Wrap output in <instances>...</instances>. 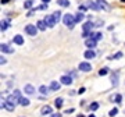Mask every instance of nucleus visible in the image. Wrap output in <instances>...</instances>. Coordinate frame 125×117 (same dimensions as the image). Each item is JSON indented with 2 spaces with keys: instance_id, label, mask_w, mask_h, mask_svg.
Instances as JSON below:
<instances>
[{
  "instance_id": "4",
  "label": "nucleus",
  "mask_w": 125,
  "mask_h": 117,
  "mask_svg": "<svg viewBox=\"0 0 125 117\" xmlns=\"http://www.w3.org/2000/svg\"><path fill=\"white\" fill-rule=\"evenodd\" d=\"M79 70H81V71L88 72V71H90V70H92V64H89L88 61H82V63L79 64Z\"/></svg>"
},
{
  "instance_id": "16",
  "label": "nucleus",
  "mask_w": 125,
  "mask_h": 117,
  "mask_svg": "<svg viewBox=\"0 0 125 117\" xmlns=\"http://www.w3.org/2000/svg\"><path fill=\"white\" fill-rule=\"evenodd\" d=\"M86 6H88L89 9H92V10H100L99 9V6H97V3H93V1H88Z\"/></svg>"
},
{
  "instance_id": "31",
  "label": "nucleus",
  "mask_w": 125,
  "mask_h": 117,
  "mask_svg": "<svg viewBox=\"0 0 125 117\" xmlns=\"http://www.w3.org/2000/svg\"><path fill=\"white\" fill-rule=\"evenodd\" d=\"M121 57H122V53H121V52H118V53H115L114 56H111L110 58H121Z\"/></svg>"
},
{
  "instance_id": "8",
  "label": "nucleus",
  "mask_w": 125,
  "mask_h": 117,
  "mask_svg": "<svg viewBox=\"0 0 125 117\" xmlns=\"http://www.w3.org/2000/svg\"><path fill=\"white\" fill-rule=\"evenodd\" d=\"M83 56H85V58L90 60V58H94V57H96V53H94L93 49H88L85 53H83Z\"/></svg>"
},
{
  "instance_id": "43",
  "label": "nucleus",
  "mask_w": 125,
  "mask_h": 117,
  "mask_svg": "<svg viewBox=\"0 0 125 117\" xmlns=\"http://www.w3.org/2000/svg\"><path fill=\"white\" fill-rule=\"evenodd\" d=\"M121 1H122V3H125V0H121Z\"/></svg>"
},
{
  "instance_id": "12",
  "label": "nucleus",
  "mask_w": 125,
  "mask_h": 117,
  "mask_svg": "<svg viewBox=\"0 0 125 117\" xmlns=\"http://www.w3.org/2000/svg\"><path fill=\"white\" fill-rule=\"evenodd\" d=\"M96 3H97L99 9H103V10H108V9H110V7H108V4L104 1V0H97Z\"/></svg>"
},
{
  "instance_id": "37",
  "label": "nucleus",
  "mask_w": 125,
  "mask_h": 117,
  "mask_svg": "<svg viewBox=\"0 0 125 117\" xmlns=\"http://www.w3.org/2000/svg\"><path fill=\"white\" fill-rule=\"evenodd\" d=\"M65 113H68V114H70V113H74V109H67Z\"/></svg>"
},
{
  "instance_id": "24",
  "label": "nucleus",
  "mask_w": 125,
  "mask_h": 117,
  "mask_svg": "<svg viewBox=\"0 0 125 117\" xmlns=\"http://www.w3.org/2000/svg\"><path fill=\"white\" fill-rule=\"evenodd\" d=\"M7 28H9V23H7V21H1V25H0V29H1V32L6 31Z\"/></svg>"
},
{
  "instance_id": "32",
  "label": "nucleus",
  "mask_w": 125,
  "mask_h": 117,
  "mask_svg": "<svg viewBox=\"0 0 125 117\" xmlns=\"http://www.w3.org/2000/svg\"><path fill=\"white\" fill-rule=\"evenodd\" d=\"M14 96H15V98H18V99H20V98H21V94H20V91H14Z\"/></svg>"
},
{
  "instance_id": "10",
  "label": "nucleus",
  "mask_w": 125,
  "mask_h": 117,
  "mask_svg": "<svg viewBox=\"0 0 125 117\" xmlns=\"http://www.w3.org/2000/svg\"><path fill=\"white\" fill-rule=\"evenodd\" d=\"M83 32H92V28H93V23L92 21H88V23L83 24Z\"/></svg>"
},
{
  "instance_id": "30",
  "label": "nucleus",
  "mask_w": 125,
  "mask_h": 117,
  "mask_svg": "<svg viewBox=\"0 0 125 117\" xmlns=\"http://www.w3.org/2000/svg\"><path fill=\"white\" fill-rule=\"evenodd\" d=\"M107 72H108V70H107V68H106V67H104V68H102V70L99 71V75H106Z\"/></svg>"
},
{
  "instance_id": "2",
  "label": "nucleus",
  "mask_w": 125,
  "mask_h": 117,
  "mask_svg": "<svg viewBox=\"0 0 125 117\" xmlns=\"http://www.w3.org/2000/svg\"><path fill=\"white\" fill-rule=\"evenodd\" d=\"M25 32H27L28 35L35 36L36 32H38V27H36V25H32V24H28L27 27H25Z\"/></svg>"
},
{
  "instance_id": "3",
  "label": "nucleus",
  "mask_w": 125,
  "mask_h": 117,
  "mask_svg": "<svg viewBox=\"0 0 125 117\" xmlns=\"http://www.w3.org/2000/svg\"><path fill=\"white\" fill-rule=\"evenodd\" d=\"M45 21H46V24H47V27H49V28H53L54 25L57 24L53 15H46V17H45Z\"/></svg>"
},
{
  "instance_id": "40",
  "label": "nucleus",
  "mask_w": 125,
  "mask_h": 117,
  "mask_svg": "<svg viewBox=\"0 0 125 117\" xmlns=\"http://www.w3.org/2000/svg\"><path fill=\"white\" fill-rule=\"evenodd\" d=\"M42 1H43V4H49L50 0H42Z\"/></svg>"
},
{
  "instance_id": "26",
  "label": "nucleus",
  "mask_w": 125,
  "mask_h": 117,
  "mask_svg": "<svg viewBox=\"0 0 125 117\" xmlns=\"http://www.w3.org/2000/svg\"><path fill=\"white\" fill-rule=\"evenodd\" d=\"M89 107H90V110H92V112H94V110H97V109H99V103H97V102H93Z\"/></svg>"
},
{
  "instance_id": "7",
  "label": "nucleus",
  "mask_w": 125,
  "mask_h": 117,
  "mask_svg": "<svg viewBox=\"0 0 125 117\" xmlns=\"http://www.w3.org/2000/svg\"><path fill=\"white\" fill-rule=\"evenodd\" d=\"M36 27L39 31H46V28H47V24H46L45 20H39L38 23H36Z\"/></svg>"
},
{
  "instance_id": "19",
  "label": "nucleus",
  "mask_w": 125,
  "mask_h": 117,
  "mask_svg": "<svg viewBox=\"0 0 125 117\" xmlns=\"http://www.w3.org/2000/svg\"><path fill=\"white\" fill-rule=\"evenodd\" d=\"M83 18H85V15H83V13H78L75 15V23H81V21H82V20H83Z\"/></svg>"
},
{
  "instance_id": "6",
  "label": "nucleus",
  "mask_w": 125,
  "mask_h": 117,
  "mask_svg": "<svg viewBox=\"0 0 125 117\" xmlns=\"http://www.w3.org/2000/svg\"><path fill=\"white\" fill-rule=\"evenodd\" d=\"M0 50H1V53H13L14 50L11 46H9L7 43H1L0 45Z\"/></svg>"
},
{
  "instance_id": "42",
  "label": "nucleus",
  "mask_w": 125,
  "mask_h": 117,
  "mask_svg": "<svg viewBox=\"0 0 125 117\" xmlns=\"http://www.w3.org/2000/svg\"><path fill=\"white\" fill-rule=\"evenodd\" d=\"M89 117H96V116H94V114H90V116Z\"/></svg>"
},
{
  "instance_id": "33",
  "label": "nucleus",
  "mask_w": 125,
  "mask_h": 117,
  "mask_svg": "<svg viewBox=\"0 0 125 117\" xmlns=\"http://www.w3.org/2000/svg\"><path fill=\"white\" fill-rule=\"evenodd\" d=\"M78 9H79V11H81V13H83V11H86V6H79Z\"/></svg>"
},
{
  "instance_id": "22",
  "label": "nucleus",
  "mask_w": 125,
  "mask_h": 117,
  "mask_svg": "<svg viewBox=\"0 0 125 117\" xmlns=\"http://www.w3.org/2000/svg\"><path fill=\"white\" fill-rule=\"evenodd\" d=\"M92 38H93V39H96V41H100V39L103 38V35L100 34V32H96V34H94V32H92Z\"/></svg>"
},
{
  "instance_id": "34",
  "label": "nucleus",
  "mask_w": 125,
  "mask_h": 117,
  "mask_svg": "<svg viewBox=\"0 0 125 117\" xmlns=\"http://www.w3.org/2000/svg\"><path fill=\"white\" fill-rule=\"evenodd\" d=\"M38 9H39V10H46V9H47V4H42V6H39Z\"/></svg>"
},
{
  "instance_id": "1",
  "label": "nucleus",
  "mask_w": 125,
  "mask_h": 117,
  "mask_svg": "<svg viewBox=\"0 0 125 117\" xmlns=\"http://www.w3.org/2000/svg\"><path fill=\"white\" fill-rule=\"evenodd\" d=\"M62 23L65 24V25H67V27H70V28H74V25H75V17H74V15H72V14H65V15H64V17H62Z\"/></svg>"
},
{
  "instance_id": "38",
  "label": "nucleus",
  "mask_w": 125,
  "mask_h": 117,
  "mask_svg": "<svg viewBox=\"0 0 125 117\" xmlns=\"http://www.w3.org/2000/svg\"><path fill=\"white\" fill-rule=\"evenodd\" d=\"M83 92H85V88H81V89L78 91V94H83Z\"/></svg>"
},
{
  "instance_id": "17",
  "label": "nucleus",
  "mask_w": 125,
  "mask_h": 117,
  "mask_svg": "<svg viewBox=\"0 0 125 117\" xmlns=\"http://www.w3.org/2000/svg\"><path fill=\"white\" fill-rule=\"evenodd\" d=\"M50 89L52 91H58L60 89V84H58L57 81H53L52 84H50Z\"/></svg>"
},
{
  "instance_id": "28",
  "label": "nucleus",
  "mask_w": 125,
  "mask_h": 117,
  "mask_svg": "<svg viewBox=\"0 0 125 117\" xmlns=\"http://www.w3.org/2000/svg\"><path fill=\"white\" fill-rule=\"evenodd\" d=\"M108 114H110V117H114V116H117V114H118V109H113V110H110V113H108Z\"/></svg>"
},
{
  "instance_id": "20",
  "label": "nucleus",
  "mask_w": 125,
  "mask_h": 117,
  "mask_svg": "<svg viewBox=\"0 0 125 117\" xmlns=\"http://www.w3.org/2000/svg\"><path fill=\"white\" fill-rule=\"evenodd\" d=\"M57 4L61 6V7H68V6H70V1H68V0H58Z\"/></svg>"
},
{
  "instance_id": "5",
  "label": "nucleus",
  "mask_w": 125,
  "mask_h": 117,
  "mask_svg": "<svg viewBox=\"0 0 125 117\" xmlns=\"http://www.w3.org/2000/svg\"><path fill=\"white\" fill-rule=\"evenodd\" d=\"M85 45H86V47L93 49V47H96V45H97V41L93 39V38H89V39H86L85 41Z\"/></svg>"
},
{
  "instance_id": "18",
  "label": "nucleus",
  "mask_w": 125,
  "mask_h": 117,
  "mask_svg": "<svg viewBox=\"0 0 125 117\" xmlns=\"http://www.w3.org/2000/svg\"><path fill=\"white\" fill-rule=\"evenodd\" d=\"M20 105H21V106H28V105H29V99L21 96V98H20Z\"/></svg>"
},
{
  "instance_id": "39",
  "label": "nucleus",
  "mask_w": 125,
  "mask_h": 117,
  "mask_svg": "<svg viewBox=\"0 0 125 117\" xmlns=\"http://www.w3.org/2000/svg\"><path fill=\"white\" fill-rule=\"evenodd\" d=\"M9 1H10V0H1V4H7Z\"/></svg>"
},
{
  "instance_id": "14",
  "label": "nucleus",
  "mask_w": 125,
  "mask_h": 117,
  "mask_svg": "<svg viewBox=\"0 0 125 117\" xmlns=\"http://www.w3.org/2000/svg\"><path fill=\"white\" fill-rule=\"evenodd\" d=\"M52 112H53V109L50 107V106H43L42 110H40L42 114H52Z\"/></svg>"
},
{
  "instance_id": "15",
  "label": "nucleus",
  "mask_w": 125,
  "mask_h": 117,
  "mask_svg": "<svg viewBox=\"0 0 125 117\" xmlns=\"http://www.w3.org/2000/svg\"><path fill=\"white\" fill-rule=\"evenodd\" d=\"M24 91H25V94H28V95H32L33 92H35V88H33L32 85H29V84H28V85H25V88H24Z\"/></svg>"
},
{
  "instance_id": "35",
  "label": "nucleus",
  "mask_w": 125,
  "mask_h": 117,
  "mask_svg": "<svg viewBox=\"0 0 125 117\" xmlns=\"http://www.w3.org/2000/svg\"><path fill=\"white\" fill-rule=\"evenodd\" d=\"M50 117H61V114H60V113H54V114H52Z\"/></svg>"
},
{
  "instance_id": "29",
  "label": "nucleus",
  "mask_w": 125,
  "mask_h": 117,
  "mask_svg": "<svg viewBox=\"0 0 125 117\" xmlns=\"http://www.w3.org/2000/svg\"><path fill=\"white\" fill-rule=\"evenodd\" d=\"M24 7H25V9H31L32 7V0H27V1L24 3Z\"/></svg>"
},
{
  "instance_id": "36",
  "label": "nucleus",
  "mask_w": 125,
  "mask_h": 117,
  "mask_svg": "<svg viewBox=\"0 0 125 117\" xmlns=\"http://www.w3.org/2000/svg\"><path fill=\"white\" fill-rule=\"evenodd\" d=\"M4 63H6V58L1 56V58H0V64H4Z\"/></svg>"
},
{
  "instance_id": "23",
  "label": "nucleus",
  "mask_w": 125,
  "mask_h": 117,
  "mask_svg": "<svg viewBox=\"0 0 125 117\" xmlns=\"http://www.w3.org/2000/svg\"><path fill=\"white\" fill-rule=\"evenodd\" d=\"M52 15L54 17V20H56V23H58V21H60V18H61V13H60V11H54V13L52 14Z\"/></svg>"
},
{
  "instance_id": "13",
  "label": "nucleus",
  "mask_w": 125,
  "mask_h": 117,
  "mask_svg": "<svg viewBox=\"0 0 125 117\" xmlns=\"http://www.w3.org/2000/svg\"><path fill=\"white\" fill-rule=\"evenodd\" d=\"M13 41H14V43H15V45H22V43H24V38L21 35H15Z\"/></svg>"
},
{
  "instance_id": "11",
  "label": "nucleus",
  "mask_w": 125,
  "mask_h": 117,
  "mask_svg": "<svg viewBox=\"0 0 125 117\" xmlns=\"http://www.w3.org/2000/svg\"><path fill=\"white\" fill-rule=\"evenodd\" d=\"M1 107L7 109L9 112H13L14 109H15V106H14V105H11L10 102H7V100H6V102H3V103H1Z\"/></svg>"
},
{
  "instance_id": "27",
  "label": "nucleus",
  "mask_w": 125,
  "mask_h": 117,
  "mask_svg": "<svg viewBox=\"0 0 125 117\" xmlns=\"http://www.w3.org/2000/svg\"><path fill=\"white\" fill-rule=\"evenodd\" d=\"M113 100H115L117 103H121V100H122V96H121L120 94H117L115 96H114V98H113Z\"/></svg>"
},
{
  "instance_id": "21",
  "label": "nucleus",
  "mask_w": 125,
  "mask_h": 117,
  "mask_svg": "<svg viewBox=\"0 0 125 117\" xmlns=\"http://www.w3.org/2000/svg\"><path fill=\"white\" fill-rule=\"evenodd\" d=\"M54 105H56V107H57V109H61V106H62V98H57V99L54 100Z\"/></svg>"
},
{
  "instance_id": "41",
  "label": "nucleus",
  "mask_w": 125,
  "mask_h": 117,
  "mask_svg": "<svg viewBox=\"0 0 125 117\" xmlns=\"http://www.w3.org/2000/svg\"><path fill=\"white\" fill-rule=\"evenodd\" d=\"M76 117H85V116H83V114H78Z\"/></svg>"
},
{
  "instance_id": "9",
  "label": "nucleus",
  "mask_w": 125,
  "mask_h": 117,
  "mask_svg": "<svg viewBox=\"0 0 125 117\" xmlns=\"http://www.w3.org/2000/svg\"><path fill=\"white\" fill-rule=\"evenodd\" d=\"M60 81H61V84H64V85H71L72 84V78L70 75H62Z\"/></svg>"
},
{
  "instance_id": "25",
  "label": "nucleus",
  "mask_w": 125,
  "mask_h": 117,
  "mask_svg": "<svg viewBox=\"0 0 125 117\" xmlns=\"http://www.w3.org/2000/svg\"><path fill=\"white\" fill-rule=\"evenodd\" d=\"M39 92H40V94H42V95H46V94H47V92H49V89H47V86L42 85V86H40V88H39Z\"/></svg>"
}]
</instances>
